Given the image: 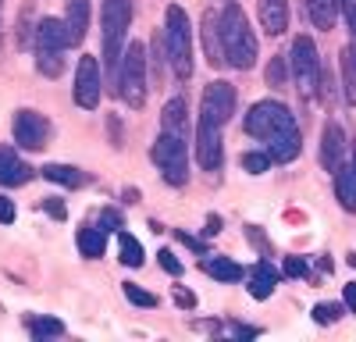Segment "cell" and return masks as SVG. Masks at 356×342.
Wrapping results in <instances>:
<instances>
[{
	"instance_id": "cell-1",
	"label": "cell",
	"mask_w": 356,
	"mask_h": 342,
	"mask_svg": "<svg viewBox=\"0 0 356 342\" xmlns=\"http://www.w3.org/2000/svg\"><path fill=\"white\" fill-rule=\"evenodd\" d=\"M246 132L267 142V154L275 164H289L300 157V129H296L292 111L278 100H260L246 114Z\"/></svg>"
},
{
	"instance_id": "cell-2",
	"label": "cell",
	"mask_w": 356,
	"mask_h": 342,
	"mask_svg": "<svg viewBox=\"0 0 356 342\" xmlns=\"http://www.w3.org/2000/svg\"><path fill=\"white\" fill-rule=\"evenodd\" d=\"M218 33H221V54H225V65L232 68H253L257 65V36L243 15V8L228 4L221 15H218Z\"/></svg>"
},
{
	"instance_id": "cell-3",
	"label": "cell",
	"mask_w": 356,
	"mask_h": 342,
	"mask_svg": "<svg viewBox=\"0 0 356 342\" xmlns=\"http://www.w3.org/2000/svg\"><path fill=\"white\" fill-rule=\"evenodd\" d=\"M164 47H168V61L175 75L189 79L193 75V28H189V15L178 4H171L164 18Z\"/></svg>"
},
{
	"instance_id": "cell-4",
	"label": "cell",
	"mask_w": 356,
	"mask_h": 342,
	"mask_svg": "<svg viewBox=\"0 0 356 342\" xmlns=\"http://www.w3.org/2000/svg\"><path fill=\"white\" fill-rule=\"evenodd\" d=\"M154 164L161 168V175L168 186H186L189 179V157H186V136H178V132H164L157 136L154 142V150H150Z\"/></svg>"
},
{
	"instance_id": "cell-5",
	"label": "cell",
	"mask_w": 356,
	"mask_h": 342,
	"mask_svg": "<svg viewBox=\"0 0 356 342\" xmlns=\"http://www.w3.org/2000/svg\"><path fill=\"white\" fill-rule=\"evenodd\" d=\"M100 22H104V61L107 65H118L122 47H125V36H129L132 4H129V0H104Z\"/></svg>"
},
{
	"instance_id": "cell-6",
	"label": "cell",
	"mask_w": 356,
	"mask_h": 342,
	"mask_svg": "<svg viewBox=\"0 0 356 342\" xmlns=\"http://www.w3.org/2000/svg\"><path fill=\"white\" fill-rule=\"evenodd\" d=\"M118 86H122V100L129 107L146 104V50H143V43H129V50L122 54Z\"/></svg>"
},
{
	"instance_id": "cell-7",
	"label": "cell",
	"mask_w": 356,
	"mask_h": 342,
	"mask_svg": "<svg viewBox=\"0 0 356 342\" xmlns=\"http://www.w3.org/2000/svg\"><path fill=\"white\" fill-rule=\"evenodd\" d=\"M289 61H292V75L300 82V90L307 97H314V90L321 86V57H317V47L310 36H296L292 40V50H289Z\"/></svg>"
},
{
	"instance_id": "cell-8",
	"label": "cell",
	"mask_w": 356,
	"mask_h": 342,
	"mask_svg": "<svg viewBox=\"0 0 356 342\" xmlns=\"http://www.w3.org/2000/svg\"><path fill=\"white\" fill-rule=\"evenodd\" d=\"M228 122H221L218 114H207L200 111V125H196V154H200V164L207 171H218L225 154H221V129Z\"/></svg>"
},
{
	"instance_id": "cell-9",
	"label": "cell",
	"mask_w": 356,
	"mask_h": 342,
	"mask_svg": "<svg viewBox=\"0 0 356 342\" xmlns=\"http://www.w3.org/2000/svg\"><path fill=\"white\" fill-rule=\"evenodd\" d=\"M50 139V122L36 111H18L15 114V142L25 150H43Z\"/></svg>"
},
{
	"instance_id": "cell-10",
	"label": "cell",
	"mask_w": 356,
	"mask_h": 342,
	"mask_svg": "<svg viewBox=\"0 0 356 342\" xmlns=\"http://www.w3.org/2000/svg\"><path fill=\"white\" fill-rule=\"evenodd\" d=\"M75 104L79 107H97L100 104V65L97 57H82L75 72Z\"/></svg>"
},
{
	"instance_id": "cell-11",
	"label": "cell",
	"mask_w": 356,
	"mask_h": 342,
	"mask_svg": "<svg viewBox=\"0 0 356 342\" xmlns=\"http://www.w3.org/2000/svg\"><path fill=\"white\" fill-rule=\"evenodd\" d=\"M200 111H207V114H218L221 122H232V114H235V90L228 82H211L203 90V104H200Z\"/></svg>"
},
{
	"instance_id": "cell-12",
	"label": "cell",
	"mask_w": 356,
	"mask_h": 342,
	"mask_svg": "<svg viewBox=\"0 0 356 342\" xmlns=\"http://www.w3.org/2000/svg\"><path fill=\"white\" fill-rule=\"evenodd\" d=\"M342 150H346V136L335 122H328L321 129V164L328 168V171H339L342 164Z\"/></svg>"
},
{
	"instance_id": "cell-13",
	"label": "cell",
	"mask_w": 356,
	"mask_h": 342,
	"mask_svg": "<svg viewBox=\"0 0 356 342\" xmlns=\"http://www.w3.org/2000/svg\"><path fill=\"white\" fill-rule=\"evenodd\" d=\"M36 43H40V50H65V47H72V33L61 18H43L36 25Z\"/></svg>"
},
{
	"instance_id": "cell-14",
	"label": "cell",
	"mask_w": 356,
	"mask_h": 342,
	"mask_svg": "<svg viewBox=\"0 0 356 342\" xmlns=\"http://www.w3.org/2000/svg\"><path fill=\"white\" fill-rule=\"evenodd\" d=\"M33 179V168H29L15 150L0 147V186H25Z\"/></svg>"
},
{
	"instance_id": "cell-15",
	"label": "cell",
	"mask_w": 356,
	"mask_h": 342,
	"mask_svg": "<svg viewBox=\"0 0 356 342\" xmlns=\"http://www.w3.org/2000/svg\"><path fill=\"white\" fill-rule=\"evenodd\" d=\"M257 8L267 36H282L289 28V0H257Z\"/></svg>"
},
{
	"instance_id": "cell-16",
	"label": "cell",
	"mask_w": 356,
	"mask_h": 342,
	"mask_svg": "<svg viewBox=\"0 0 356 342\" xmlns=\"http://www.w3.org/2000/svg\"><path fill=\"white\" fill-rule=\"evenodd\" d=\"M65 25L72 33V43L86 40V28H89V0H65Z\"/></svg>"
},
{
	"instance_id": "cell-17",
	"label": "cell",
	"mask_w": 356,
	"mask_h": 342,
	"mask_svg": "<svg viewBox=\"0 0 356 342\" xmlns=\"http://www.w3.org/2000/svg\"><path fill=\"white\" fill-rule=\"evenodd\" d=\"M275 285H278V271L267 264V261H260L253 271H250V296L253 300H267L275 293Z\"/></svg>"
},
{
	"instance_id": "cell-18",
	"label": "cell",
	"mask_w": 356,
	"mask_h": 342,
	"mask_svg": "<svg viewBox=\"0 0 356 342\" xmlns=\"http://www.w3.org/2000/svg\"><path fill=\"white\" fill-rule=\"evenodd\" d=\"M335 196H339V204H342V211H356V171H353V164H339V171H335Z\"/></svg>"
},
{
	"instance_id": "cell-19",
	"label": "cell",
	"mask_w": 356,
	"mask_h": 342,
	"mask_svg": "<svg viewBox=\"0 0 356 342\" xmlns=\"http://www.w3.org/2000/svg\"><path fill=\"white\" fill-rule=\"evenodd\" d=\"M203 47H207V57H211V65H225L221 33H218V15H214V11H207V15H203Z\"/></svg>"
},
{
	"instance_id": "cell-20",
	"label": "cell",
	"mask_w": 356,
	"mask_h": 342,
	"mask_svg": "<svg viewBox=\"0 0 356 342\" xmlns=\"http://www.w3.org/2000/svg\"><path fill=\"white\" fill-rule=\"evenodd\" d=\"M79 250L89 261H100L107 253V228H82L79 232Z\"/></svg>"
},
{
	"instance_id": "cell-21",
	"label": "cell",
	"mask_w": 356,
	"mask_h": 342,
	"mask_svg": "<svg viewBox=\"0 0 356 342\" xmlns=\"http://www.w3.org/2000/svg\"><path fill=\"white\" fill-rule=\"evenodd\" d=\"M203 271L214 275L218 282H239V278H243V264H235L232 256H207Z\"/></svg>"
},
{
	"instance_id": "cell-22",
	"label": "cell",
	"mask_w": 356,
	"mask_h": 342,
	"mask_svg": "<svg viewBox=\"0 0 356 342\" xmlns=\"http://www.w3.org/2000/svg\"><path fill=\"white\" fill-rule=\"evenodd\" d=\"M307 8H310V18H314L317 28H332L335 18H339L342 0H307Z\"/></svg>"
},
{
	"instance_id": "cell-23",
	"label": "cell",
	"mask_w": 356,
	"mask_h": 342,
	"mask_svg": "<svg viewBox=\"0 0 356 342\" xmlns=\"http://www.w3.org/2000/svg\"><path fill=\"white\" fill-rule=\"evenodd\" d=\"M186 100L182 97H175V100H168V107H164V118H161V125H164V132H178V136H186Z\"/></svg>"
},
{
	"instance_id": "cell-24",
	"label": "cell",
	"mask_w": 356,
	"mask_h": 342,
	"mask_svg": "<svg viewBox=\"0 0 356 342\" xmlns=\"http://www.w3.org/2000/svg\"><path fill=\"white\" fill-rule=\"evenodd\" d=\"M43 179H50V182H57V186H82L86 182V175L79 168H68V164H47L43 168Z\"/></svg>"
},
{
	"instance_id": "cell-25",
	"label": "cell",
	"mask_w": 356,
	"mask_h": 342,
	"mask_svg": "<svg viewBox=\"0 0 356 342\" xmlns=\"http://www.w3.org/2000/svg\"><path fill=\"white\" fill-rule=\"evenodd\" d=\"M29 332H33V339H57V335H65V325L57 318H33Z\"/></svg>"
},
{
	"instance_id": "cell-26",
	"label": "cell",
	"mask_w": 356,
	"mask_h": 342,
	"mask_svg": "<svg viewBox=\"0 0 356 342\" xmlns=\"http://www.w3.org/2000/svg\"><path fill=\"white\" fill-rule=\"evenodd\" d=\"M118 239H122V261L129 268H143V246H139V239L129 236V232H118Z\"/></svg>"
},
{
	"instance_id": "cell-27",
	"label": "cell",
	"mask_w": 356,
	"mask_h": 342,
	"mask_svg": "<svg viewBox=\"0 0 356 342\" xmlns=\"http://www.w3.org/2000/svg\"><path fill=\"white\" fill-rule=\"evenodd\" d=\"M342 79H346V100L356 107V57L349 50L342 54Z\"/></svg>"
},
{
	"instance_id": "cell-28",
	"label": "cell",
	"mask_w": 356,
	"mask_h": 342,
	"mask_svg": "<svg viewBox=\"0 0 356 342\" xmlns=\"http://www.w3.org/2000/svg\"><path fill=\"white\" fill-rule=\"evenodd\" d=\"M271 154H243V171H250V175H264V171H271Z\"/></svg>"
},
{
	"instance_id": "cell-29",
	"label": "cell",
	"mask_w": 356,
	"mask_h": 342,
	"mask_svg": "<svg viewBox=\"0 0 356 342\" xmlns=\"http://www.w3.org/2000/svg\"><path fill=\"white\" fill-rule=\"evenodd\" d=\"M61 68H65L61 50H40V72H43V75L57 79V75H61Z\"/></svg>"
},
{
	"instance_id": "cell-30",
	"label": "cell",
	"mask_w": 356,
	"mask_h": 342,
	"mask_svg": "<svg viewBox=\"0 0 356 342\" xmlns=\"http://www.w3.org/2000/svg\"><path fill=\"white\" fill-rule=\"evenodd\" d=\"M339 318H342V307L339 303H317L314 307V321L317 325H335Z\"/></svg>"
},
{
	"instance_id": "cell-31",
	"label": "cell",
	"mask_w": 356,
	"mask_h": 342,
	"mask_svg": "<svg viewBox=\"0 0 356 342\" xmlns=\"http://www.w3.org/2000/svg\"><path fill=\"white\" fill-rule=\"evenodd\" d=\"M125 300L136 303V307H157V296L146 293V289H139V285H132V282H125Z\"/></svg>"
},
{
	"instance_id": "cell-32",
	"label": "cell",
	"mask_w": 356,
	"mask_h": 342,
	"mask_svg": "<svg viewBox=\"0 0 356 342\" xmlns=\"http://www.w3.org/2000/svg\"><path fill=\"white\" fill-rule=\"evenodd\" d=\"M267 82L285 86V57H271V65H267Z\"/></svg>"
},
{
	"instance_id": "cell-33",
	"label": "cell",
	"mask_w": 356,
	"mask_h": 342,
	"mask_svg": "<svg viewBox=\"0 0 356 342\" xmlns=\"http://www.w3.org/2000/svg\"><path fill=\"white\" fill-rule=\"evenodd\" d=\"M342 8H346V18H349V36H353L349 54L356 57V0H342Z\"/></svg>"
},
{
	"instance_id": "cell-34",
	"label": "cell",
	"mask_w": 356,
	"mask_h": 342,
	"mask_svg": "<svg viewBox=\"0 0 356 342\" xmlns=\"http://www.w3.org/2000/svg\"><path fill=\"white\" fill-rule=\"evenodd\" d=\"M100 228H107V232H122V214L118 211H100Z\"/></svg>"
},
{
	"instance_id": "cell-35",
	"label": "cell",
	"mask_w": 356,
	"mask_h": 342,
	"mask_svg": "<svg viewBox=\"0 0 356 342\" xmlns=\"http://www.w3.org/2000/svg\"><path fill=\"white\" fill-rule=\"evenodd\" d=\"M157 256H161V268H164L168 275H178V271H182V264H178V256H175L171 250H161Z\"/></svg>"
},
{
	"instance_id": "cell-36",
	"label": "cell",
	"mask_w": 356,
	"mask_h": 342,
	"mask_svg": "<svg viewBox=\"0 0 356 342\" xmlns=\"http://www.w3.org/2000/svg\"><path fill=\"white\" fill-rule=\"evenodd\" d=\"M285 275L289 278H303L307 275V264L300 261V256H289V261H285Z\"/></svg>"
},
{
	"instance_id": "cell-37",
	"label": "cell",
	"mask_w": 356,
	"mask_h": 342,
	"mask_svg": "<svg viewBox=\"0 0 356 342\" xmlns=\"http://www.w3.org/2000/svg\"><path fill=\"white\" fill-rule=\"evenodd\" d=\"M0 221L4 225L15 221V200H8V196H0Z\"/></svg>"
},
{
	"instance_id": "cell-38",
	"label": "cell",
	"mask_w": 356,
	"mask_h": 342,
	"mask_svg": "<svg viewBox=\"0 0 356 342\" xmlns=\"http://www.w3.org/2000/svg\"><path fill=\"white\" fill-rule=\"evenodd\" d=\"M175 303L182 307V310H193V307H196V296H193L189 289H178V293H175Z\"/></svg>"
},
{
	"instance_id": "cell-39",
	"label": "cell",
	"mask_w": 356,
	"mask_h": 342,
	"mask_svg": "<svg viewBox=\"0 0 356 342\" xmlns=\"http://www.w3.org/2000/svg\"><path fill=\"white\" fill-rule=\"evenodd\" d=\"M203 232H207V236H218V232H221V218L211 214V218H207V228H203Z\"/></svg>"
},
{
	"instance_id": "cell-40",
	"label": "cell",
	"mask_w": 356,
	"mask_h": 342,
	"mask_svg": "<svg viewBox=\"0 0 356 342\" xmlns=\"http://www.w3.org/2000/svg\"><path fill=\"white\" fill-rule=\"evenodd\" d=\"M178 239H182V243H186L189 250H196V253H203V250H207V246H203L200 239H193V236H186V232H178Z\"/></svg>"
},
{
	"instance_id": "cell-41",
	"label": "cell",
	"mask_w": 356,
	"mask_h": 342,
	"mask_svg": "<svg viewBox=\"0 0 356 342\" xmlns=\"http://www.w3.org/2000/svg\"><path fill=\"white\" fill-rule=\"evenodd\" d=\"M346 307L356 314V282H353V285H346Z\"/></svg>"
},
{
	"instance_id": "cell-42",
	"label": "cell",
	"mask_w": 356,
	"mask_h": 342,
	"mask_svg": "<svg viewBox=\"0 0 356 342\" xmlns=\"http://www.w3.org/2000/svg\"><path fill=\"white\" fill-rule=\"evenodd\" d=\"M47 211H50L54 218H65V207H61V204H57V200H50V204H47Z\"/></svg>"
},
{
	"instance_id": "cell-43",
	"label": "cell",
	"mask_w": 356,
	"mask_h": 342,
	"mask_svg": "<svg viewBox=\"0 0 356 342\" xmlns=\"http://www.w3.org/2000/svg\"><path fill=\"white\" fill-rule=\"evenodd\" d=\"M125 200L129 204H139V189H125Z\"/></svg>"
},
{
	"instance_id": "cell-44",
	"label": "cell",
	"mask_w": 356,
	"mask_h": 342,
	"mask_svg": "<svg viewBox=\"0 0 356 342\" xmlns=\"http://www.w3.org/2000/svg\"><path fill=\"white\" fill-rule=\"evenodd\" d=\"M353 171H356V157H353Z\"/></svg>"
}]
</instances>
